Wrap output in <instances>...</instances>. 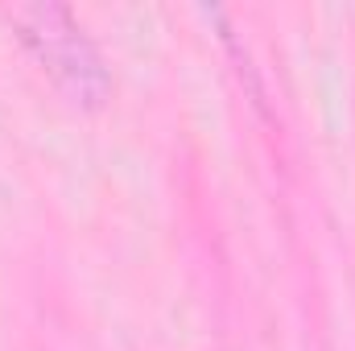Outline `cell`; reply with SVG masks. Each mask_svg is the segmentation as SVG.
I'll list each match as a JSON object with an SVG mask.
<instances>
[{"instance_id":"6da1fadb","label":"cell","mask_w":355,"mask_h":351,"mask_svg":"<svg viewBox=\"0 0 355 351\" xmlns=\"http://www.w3.org/2000/svg\"><path fill=\"white\" fill-rule=\"evenodd\" d=\"M8 21L21 29V37L37 50L42 67L54 75V83L67 91L75 103L99 108L112 91V79L103 71L99 50L83 37V29L75 25L71 8L62 4H21L8 12Z\"/></svg>"}]
</instances>
